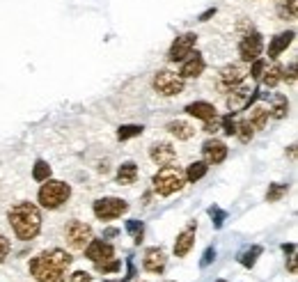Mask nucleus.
I'll return each instance as SVG.
<instances>
[{
    "label": "nucleus",
    "instance_id": "nucleus-1",
    "mask_svg": "<svg viewBox=\"0 0 298 282\" xmlns=\"http://www.w3.org/2000/svg\"><path fill=\"white\" fill-rule=\"evenodd\" d=\"M74 257L67 250L53 248L30 259V275L35 282H65V271L71 266Z\"/></svg>",
    "mask_w": 298,
    "mask_h": 282
},
{
    "label": "nucleus",
    "instance_id": "nucleus-2",
    "mask_svg": "<svg viewBox=\"0 0 298 282\" xmlns=\"http://www.w3.org/2000/svg\"><path fill=\"white\" fill-rule=\"evenodd\" d=\"M9 225H12L16 239L32 241L42 230V214L32 202H16L9 209Z\"/></svg>",
    "mask_w": 298,
    "mask_h": 282
},
{
    "label": "nucleus",
    "instance_id": "nucleus-3",
    "mask_svg": "<svg viewBox=\"0 0 298 282\" xmlns=\"http://www.w3.org/2000/svg\"><path fill=\"white\" fill-rule=\"evenodd\" d=\"M69 195H71L69 184H65L60 179H46L42 184V188H39L37 200L44 209H60L69 200Z\"/></svg>",
    "mask_w": 298,
    "mask_h": 282
},
{
    "label": "nucleus",
    "instance_id": "nucleus-4",
    "mask_svg": "<svg viewBox=\"0 0 298 282\" xmlns=\"http://www.w3.org/2000/svg\"><path fill=\"white\" fill-rule=\"evenodd\" d=\"M154 191L158 193V195L168 197L172 195V193L182 191L184 184H186V177H184V170H179L177 165H163L158 172L154 175Z\"/></svg>",
    "mask_w": 298,
    "mask_h": 282
},
{
    "label": "nucleus",
    "instance_id": "nucleus-5",
    "mask_svg": "<svg viewBox=\"0 0 298 282\" xmlns=\"http://www.w3.org/2000/svg\"><path fill=\"white\" fill-rule=\"evenodd\" d=\"M248 78V69L246 64H225V67L218 71V78H216V87L221 92H232L234 87L243 85V81Z\"/></svg>",
    "mask_w": 298,
    "mask_h": 282
},
{
    "label": "nucleus",
    "instance_id": "nucleus-6",
    "mask_svg": "<svg viewBox=\"0 0 298 282\" xmlns=\"http://www.w3.org/2000/svg\"><path fill=\"white\" fill-rule=\"evenodd\" d=\"M92 211H94V216L99 220H115L129 211V204L124 200H120V197H99L94 202V206H92Z\"/></svg>",
    "mask_w": 298,
    "mask_h": 282
},
{
    "label": "nucleus",
    "instance_id": "nucleus-7",
    "mask_svg": "<svg viewBox=\"0 0 298 282\" xmlns=\"http://www.w3.org/2000/svg\"><path fill=\"white\" fill-rule=\"evenodd\" d=\"M65 239L69 243V248L85 250V246L92 241V227L83 220H69L65 227Z\"/></svg>",
    "mask_w": 298,
    "mask_h": 282
},
{
    "label": "nucleus",
    "instance_id": "nucleus-8",
    "mask_svg": "<svg viewBox=\"0 0 298 282\" xmlns=\"http://www.w3.org/2000/svg\"><path fill=\"white\" fill-rule=\"evenodd\" d=\"M154 90L163 97H177V94L184 92V78L177 76L174 71H168V69H161L154 76Z\"/></svg>",
    "mask_w": 298,
    "mask_h": 282
},
{
    "label": "nucleus",
    "instance_id": "nucleus-9",
    "mask_svg": "<svg viewBox=\"0 0 298 282\" xmlns=\"http://www.w3.org/2000/svg\"><path fill=\"white\" fill-rule=\"evenodd\" d=\"M262 48H264V39L257 30H250L248 34H243L241 44H239V55H241L243 62H252L262 55Z\"/></svg>",
    "mask_w": 298,
    "mask_h": 282
},
{
    "label": "nucleus",
    "instance_id": "nucleus-10",
    "mask_svg": "<svg viewBox=\"0 0 298 282\" xmlns=\"http://www.w3.org/2000/svg\"><path fill=\"white\" fill-rule=\"evenodd\" d=\"M195 42H197V34H195V32H186V34H182V37H177V39H174V44L170 46V51H168V60L170 62L186 60L190 53H193Z\"/></svg>",
    "mask_w": 298,
    "mask_h": 282
},
{
    "label": "nucleus",
    "instance_id": "nucleus-11",
    "mask_svg": "<svg viewBox=\"0 0 298 282\" xmlns=\"http://www.w3.org/2000/svg\"><path fill=\"white\" fill-rule=\"evenodd\" d=\"M260 97V92L257 90H250V87H243V85H239V87H234L232 94L227 97V108L232 112H239V110H246L248 106H250L255 99Z\"/></svg>",
    "mask_w": 298,
    "mask_h": 282
},
{
    "label": "nucleus",
    "instance_id": "nucleus-12",
    "mask_svg": "<svg viewBox=\"0 0 298 282\" xmlns=\"http://www.w3.org/2000/svg\"><path fill=\"white\" fill-rule=\"evenodd\" d=\"M85 257L94 264H101V261H108L115 257V248L108 243V241H101V239H92L90 243L85 246Z\"/></svg>",
    "mask_w": 298,
    "mask_h": 282
},
{
    "label": "nucleus",
    "instance_id": "nucleus-13",
    "mask_svg": "<svg viewBox=\"0 0 298 282\" xmlns=\"http://www.w3.org/2000/svg\"><path fill=\"white\" fill-rule=\"evenodd\" d=\"M202 156L207 165H218V163H223L227 158V145L223 140H216V138L207 140L202 145Z\"/></svg>",
    "mask_w": 298,
    "mask_h": 282
},
{
    "label": "nucleus",
    "instance_id": "nucleus-14",
    "mask_svg": "<svg viewBox=\"0 0 298 282\" xmlns=\"http://www.w3.org/2000/svg\"><path fill=\"white\" fill-rule=\"evenodd\" d=\"M149 158L161 167L172 165V163L177 161V152H174V147L170 145V142H154V145L149 147Z\"/></svg>",
    "mask_w": 298,
    "mask_h": 282
},
{
    "label": "nucleus",
    "instance_id": "nucleus-15",
    "mask_svg": "<svg viewBox=\"0 0 298 282\" xmlns=\"http://www.w3.org/2000/svg\"><path fill=\"white\" fill-rule=\"evenodd\" d=\"M195 232H197V222H188L182 232H179L177 241H174V255L177 257H186L190 248L195 246Z\"/></svg>",
    "mask_w": 298,
    "mask_h": 282
},
{
    "label": "nucleus",
    "instance_id": "nucleus-16",
    "mask_svg": "<svg viewBox=\"0 0 298 282\" xmlns=\"http://www.w3.org/2000/svg\"><path fill=\"white\" fill-rule=\"evenodd\" d=\"M165 264H168V257H165L163 248H147L143 257V269L147 273H163Z\"/></svg>",
    "mask_w": 298,
    "mask_h": 282
},
{
    "label": "nucleus",
    "instance_id": "nucleus-17",
    "mask_svg": "<svg viewBox=\"0 0 298 282\" xmlns=\"http://www.w3.org/2000/svg\"><path fill=\"white\" fill-rule=\"evenodd\" d=\"M294 37H296L294 30H287V32L275 34V37H273V42L268 44V58H271V60H277V58H280V53L287 51V46L294 42Z\"/></svg>",
    "mask_w": 298,
    "mask_h": 282
},
{
    "label": "nucleus",
    "instance_id": "nucleus-18",
    "mask_svg": "<svg viewBox=\"0 0 298 282\" xmlns=\"http://www.w3.org/2000/svg\"><path fill=\"white\" fill-rule=\"evenodd\" d=\"M202 71H204V58L200 55V53H190V58L184 60V64H182L179 76L182 78H197Z\"/></svg>",
    "mask_w": 298,
    "mask_h": 282
},
{
    "label": "nucleus",
    "instance_id": "nucleus-19",
    "mask_svg": "<svg viewBox=\"0 0 298 282\" xmlns=\"http://www.w3.org/2000/svg\"><path fill=\"white\" fill-rule=\"evenodd\" d=\"M186 112L193 115L195 120L207 122V120H213V117H216V106H211L209 101H193L186 106Z\"/></svg>",
    "mask_w": 298,
    "mask_h": 282
},
{
    "label": "nucleus",
    "instance_id": "nucleus-20",
    "mask_svg": "<svg viewBox=\"0 0 298 282\" xmlns=\"http://www.w3.org/2000/svg\"><path fill=\"white\" fill-rule=\"evenodd\" d=\"M165 128H168V133H170V136H174L177 140H190V138L195 136V126L190 124V122H184V120L170 122Z\"/></svg>",
    "mask_w": 298,
    "mask_h": 282
},
{
    "label": "nucleus",
    "instance_id": "nucleus-21",
    "mask_svg": "<svg viewBox=\"0 0 298 282\" xmlns=\"http://www.w3.org/2000/svg\"><path fill=\"white\" fill-rule=\"evenodd\" d=\"M135 179H138V165L133 161L122 163L120 170H117V184L131 186V184H135Z\"/></svg>",
    "mask_w": 298,
    "mask_h": 282
},
{
    "label": "nucleus",
    "instance_id": "nucleus-22",
    "mask_svg": "<svg viewBox=\"0 0 298 282\" xmlns=\"http://www.w3.org/2000/svg\"><path fill=\"white\" fill-rule=\"evenodd\" d=\"M268 117H271V110L268 108H264V106H257V108H252L250 110V126L252 128H257V131H262V128H266L268 124Z\"/></svg>",
    "mask_w": 298,
    "mask_h": 282
},
{
    "label": "nucleus",
    "instance_id": "nucleus-23",
    "mask_svg": "<svg viewBox=\"0 0 298 282\" xmlns=\"http://www.w3.org/2000/svg\"><path fill=\"white\" fill-rule=\"evenodd\" d=\"M298 14V0H277V16L282 21H294Z\"/></svg>",
    "mask_w": 298,
    "mask_h": 282
},
{
    "label": "nucleus",
    "instance_id": "nucleus-24",
    "mask_svg": "<svg viewBox=\"0 0 298 282\" xmlns=\"http://www.w3.org/2000/svg\"><path fill=\"white\" fill-rule=\"evenodd\" d=\"M207 170H209V165L204 161H195V163H190V165H188V170L184 172V177H186V181L195 184V181H200L204 175H207Z\"/></svg>",
    "mask_w": 298,
    "mask_h": 282
},
{
    "label": "nucleus",
    "instance_id": "nucleus-25",
    "mask_svg": "<svg viewBox=\"0 0 298 282\" xmlns=\"http://www.w3.org/2000/svg\"><path fill=\"white\" fill-rule=\"evenodd\" d=\"M282 73H285V67H282V64H273V67L266 69V71H264V76H262L264 85L273 90V87H275L277 83L282 81Z\"/></svg>",
    "mask_w": 298,
    "mask_h": 282
},
{
    "label": "nucleus",
    "instance_id": "nucleus-26",
    "mask_svg": "<svg viewBox=\"0 0 298 282\" xmlns=\"http://www.w3.org/2000/svg\"><path fill=\"white\" fill-rule=\"evenodd\" d=\"M264 252L262 246H250L248 250H243L241 255H239V261H241V266H246V269H252V266L257 264V257H260Z\"/></svg>",
    "mask_w": 298,
    "mask_h": 282
},
{
    "label": "nucleus",
    "instance_id": "nucleus-27",
    "mask_svg": "<svg viewBox=\"0 0 298 282\" xmlns=\"http://www.w3.org/2000/svg\"><path fill=\"white\" fill-rule=\"evenodd\" d=\"M271 115L275 117V120H282V117H287V112H289V101H287V97H282V94H275L273 97V108H271Z\"/></svg>",
    "mask_w": 298,
    "mask_h": 282
},
{
    "label": "nucleus",
    "instance_id": "nucleus-28",
    "mask_svg": "<svg viewBox=\"0 0 298 282\" xmlns=\"http://www.w3.org/2000/svg\"><path fill=\"white\" fill-rule=\"evenodd\" d=\"M32 179L35 181H46V179H51V165H48L46 161H39L35 163V167H32Z\"/></svg>",
    "mask_w": 298,
    "mask_h": 282
},
{
    "label": "nucleus",
    "instance_id": "nucleus-29",
    "mask_svg": "<svg viewBox=\"0 0 298 282\" xmlns=\"http://www.w3.org/2000/svg\"><path fill=\"white\" fill-rule=\"evenodd\" d=\"M126 232L133 236L135 246L143 243V234H145V225L140 220H126Z\"/></svg>",
    "mask_w": 298,
    "mask_h": 282
},
{
    "label": "nucleus",
    "instance_id": "nucleus-30",
    "mask_svg": "<svg viewBox=\"0 0 298 282\" xmlns=\"http://www.w3.org/2000/svg\"><path fill=\"white\" fill-rule=\"evenodd\" d=\"M143 124H124V126H120L117 128V138L120 140H129V138H135V136H140L143 133Z\"/></svg>",
    "mask_w": 298,
    "mask_h": 282
},
{
    "label": "nucleus",
    "instance_id": "nucleus-31",
    "mask_svg": "<svg viewBox=\"0 0 298 282\" xmlns=\"http://www.w3.org/2000/svg\"><path fill=\"white\" fill-rule=\"evenodd\" d=\"M234 136L239 138L241 142H250L252 140V136H255V128L250 126V122H236V133Z\"/></svg>",
    "mask_w": 298,
    "mask_h": 282
},
{
    "label": "nucleus",
    "instance_id": "nucleus-32",
    "mask_svg": "<svg viewBox=\"0 0 298 282\" xmlns=\"http://www.w3.org/2000/svg\"><path fill=\"white\" fill-rule=\"evenodd\" d=\"M287 191H289V186H287V184H273L271 188H268V193H266V200L268 202H277Z\"/></svg>",
    "mask_w": 298,
    "mask_h": 282
},
{
    "label": "nucleus",
    "instance_id": "nucleus-33",
    "mask_svg": "<svg viewBox=\"0 0 298 282\" xmlns=\"http://www.w3.org/2000/svg\"><path fill=\"white\" fill-rule=\"evenodd\" d=\"M209 216H211V222H213V227H216V230H221L225 218H227V214H225L221 206H216V204L209 206Z\"/></svg>",
    "mask_w": 298,
    "mask_h": 282
},
{
    "label": "nucleus",
    "instance_id": "nucleus-34",
    "mask_svg": "<svg viewBox=\"0 0 298 282\" xmlns=\"http://www.w3.org/2000/svg\"><path fill=\"white\" fill-rule=\"evenodd\" d=\"M122 269V261L120 259H108V261H101V264H96V271L99 273H115V271H120Z\"/></svg>",
    "mask_w": 298,
    "mask_h": 282
},
{
    "label": "nucleus",
    "instance_id": "nucleus-35",
    "mask_svg": "<svg viewBox=\"0 0 298 282\" xmlns=\"http://www.w3.org/2000/svg\"><path fill=\"white\" fill-rule=\"evenodd\" d=\"M264 71H266V60H262V58L252 60V67H250V76H252V81H262Z\"/></svg>",
    "mask_w": 298,
    "mask_h": 282
},
{
    "label": "nucleus",
    "instance_id": "nucleus-36",
    "mask_svg": "<svg viewBox=\"0 0 298 282\" xmlns=\"http://www.w3.org/2000/svg\"><path fill=\"white\" fill-rule=\"evenodd\" d=\"M221 124H223V131H225V136H234V133H236V122H234L232 112L223 117V122H221Z\"/></svg>",
    "mask_w": 298,
    "mask_h": 282
},
{
    "label": "nucleus",
    "instance_id": "nucleus-37",
    "mask_svg": "<svg viewBox=\"0 0 298 282\" xmlns=\"http://www.w3.org/2000/svg\"><path fill=\"white\" fill-rule=\"evenodd\" d=\"M9 250H12V246H9V239L0 234V264H3V261L9 257Z\"/></svg>",
    "mask_w": 298,
    "mask_h": 282
},
{
    "label": "nucleus",
    "instance_id": "nucleus-38",
    "mask_svg": "<svg viewBox=\"0 0 298 282\" xmlns=\"http://www.w3.org/2000/svg\"><path fill=\"white\" fill-rule=\"evenodd\" d=\"M67 282H92V275L87 273V271H76V273L69 275Z\"/></svg>",
    "mask_w": 298,
    "mask_h": 282
},
{
    "label": "nucleus",
    "instance_id": "nucleus-39",
    "mask_svg": "<svg viewBox=\"0 0 298 282\" xmlns=\"http://www.w3.org/2000/svg\"><path fill=\"white\" fill-rule=\"evenodd\" d=\"M213 259H216V248H207V250H204V255H202V261H200V266H202V269H207V266L211 264Z\"/></svg>",
    "mask_w": 298,
    "mask_h": 282
},
{
    "label": "nucleus",
    "instance_id": "nucleus-40",
    "mask_svg": "<svg viewBox=\"0 0 298 282\" xmlns=\"http://www.w3.org/2000/svg\"><path fill=\"white\" fill-rule=\"evenodd\" d=\"M287 73H282V78H285L287 83H291V85H294L296 83V62H291L289 64V69H285Z\"/></svg>",
    "mask_w": 298,
    "mask_h": 282
},
{
    "label": "nucleus",
    "instance_id": "nucleus-41",
    "mask_svg": "<svg viewBox=\"0 0 298 282\" xmlns=\"http://www.w3.org/2000/svg\"><path fill=\"white\" fill-rule=\"evenodd\" d=\"M218 128H221V124H218L216 117H213V120H207V122H204V131H207V133H216Z\"/></svg>",
    "mask_w": 298,
    "mask_h": 282
},
{
    "label": "nucleus",
    "instance_id": "nucleus-42",
    "mask_svg": "<svg viewBox=\"0 0 298 282\" xmlns=\"http://www.w3.org/2000/svg\"><path fill=\"white\" fill-rule=\"evenodd\" d=\"M282 252H285V255H294V252H296V246H294V243H282Z\"/></svg>",
    "mask_w": 298,
    "mask_h": 282
},
{
    "label": "nucleus",
    "instance_id": "nucleus-43",
    "mask_svg": "<svg viewBox=\"0 0 298 282\" xmlns=\"http://www.w3.org/2000/svg\"><path fill=\"white\" fill-rule=\"evenodd\" d=\"M287 269H289V273H296V257L289 255V261H287Z\"/></svg>",
    "mask_w": 298,
    "mask_h": 282
},
{
    "label": "nucleus",
    "instance_id": "nucleus-44",
    "mask_svg": "<svg viewBox=\"0 0 298 282\" xmlns=\"http://www.w3.org/2000/svg\"><path fill=\"white\" fill-rule=\"evenodd\" d=\"M216 14V9H209V12H204L202 16H200V21H209V16H213Z\"/></svg>",
    "mask_w": 298,
    "mask_h": 282
},
{
    "label": "nucleus",
    "instance_id": "nucleus-45",
    "mask_svg": "<svg viewBox=\"0 0 298 282\" xmlns=\"http://www.w3.org/2000/svg\"><path fill=\"white\" fill-rule=\"evenodd\" d=\"M117 234H120V232H117V230H106V232H104V236H106V239H108V236H117Z\"/></svg>",
    "mask_w": 298,
    "mask_h": 282
},
{
    "label": "nucleus",
    "instance_id": "nucleus-46",
    "mask_svg": "<svg viewBox=\"0 0 298 282\" xmlns=\"http://www.w3.org/2000/svg\"><path fill=\"white\" fill-rule=\"evenodd\" d=\"M106 282H122V280H106Z\"/></svg>",
    "mask_w": 298,
    "mask_h": 282
},
{
    "label": "nucleus",
    "instance_id": "nucleus-47",
    "mask_svg": "<svg viewBox=\"0 0 298 282\" xmlns=\"http://www.w3.org/2000/svg\"><path fill=\"white\" fill-rule=\"evenodd\" d=\"M218 282H225V280H218Z\"/></svg>",
    "mask_w": 298,
    "mask_h": 282
}]
</instances>
